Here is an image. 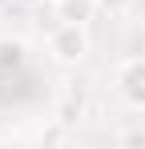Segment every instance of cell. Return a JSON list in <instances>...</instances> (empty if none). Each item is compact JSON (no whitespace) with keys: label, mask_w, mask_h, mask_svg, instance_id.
<instances>
[{"label":"cell","mask_w":145,"mask_h":149,"mask_svg":"<svg viewBox=\"0 0 145 149\" xmlns=\"http://www.w3.org/2000/svg\"><path fill=\"white\" fill-rule=\"evenodd\" d=\"M20 65H24V40L4 36L0 40V69H20Z\"/></svg>","instance_id":"5b68a950"},{"label":"cell","mask_w":145,"mask_h":149,"mask_svg":"<svg viewBox=\"0 0 145 149\" xmlns=\"http://www.w3.org/2000/svg\"><path fill=\"white\" fill-rule=\"evenodd\" d=\"M48 4H52V0H48Z\"/></svg>","instance_id":"ba28073f"},{"label":"cell","mask_w":145,"mask_h":149,"mask_svg":"<svg viewBox=\"0 0 145 149\" xmlns=\"http://www.w3.org/2000/svg\"><path fill=\"white\" fill-rule=\"evenodd\" d=\"M117 145H145V129H121Z\"/></svg>","instance_id":"52a82bcc"},{"label":"cell","mask_w":145,"mask_h":149,"mask_svg":"<svg viewBox=\"0 0 145 149\" xmlns=\"http://www.w3.org/2000/svg\"><path fill=\"white\" fill-rule=\"evenodd\" d=\"M109 81H113V93L121 97L125 109L145 113V56H121L109 73Z\"/></svg>","instance_id":"7a4b0ae2"},{"label":"cell","mask_w":145,"mask_h":149,"mask_svg":"<svg viewBox=\"0 0 145 149\" xmlns=\"http://www.w3.org/2000/svg\"><path fill=\"white\" fill-rule=\"evenodd\" d=\"M93 52V32L89 24H77V20H56L45 36V56L56 69H81Z\"/></svg>","instance_id":"6da1fadb"},{"label":"cell","mask_w":145,"mask_h":149,"mask_svg":"<svg viewBox=\"0 0 145 149\" xmlns=\"http://www.w3.org/2000/svg\"><path fill=\"white\" fill-rule=\"evenodd\" d=\"M97 12V0H52V16L56 20H77V24H89Z\"/></svg>","instance_id":"277c9868"},{"label":"cell","mask_w":145,"mask_h":149,"mask_svg":"<svg viewBox=\"0 0 145 149\" xmlns=\"http://www.w3.org/2000/svg\"><path fill=\"white\" fill-rule=\"evenodd\" d=\"M97 8H101V16H109V20H125V16L137 8V0H97Z\"/></svg>","instance_id":"8992f818"},{"label":"cell","mask_w":145,"mask_h":149,"mask_svg":"<svg viewBox=\"0 0 145 149\" xmlns=\"http://www.w3.org/2000/svg\"><path fill=\"white\" fill-rule=\"evenodd\" d=\"M85 109H89V97H85L81 81H65V89H61L56 101H52V121L56 125H77L85 117Z\"/></svg>","instance_id":"3957f363"}]
</instances>
